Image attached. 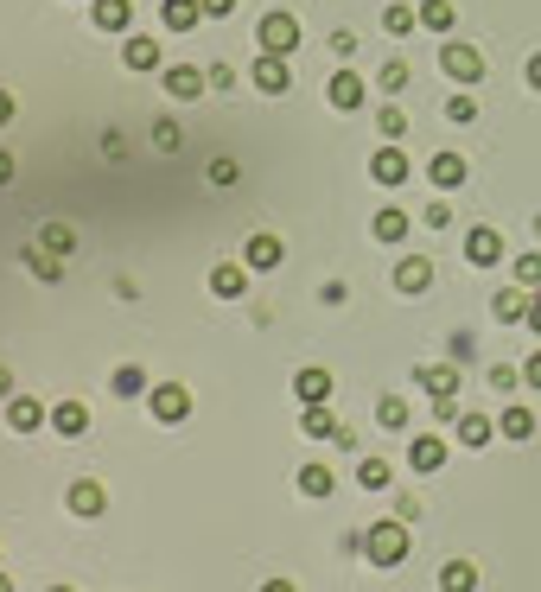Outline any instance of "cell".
Masks as SVG:
<instances>
[{
  "label": "cell",
  "instance_id": "cell-13",
  "mask_svg": "<svg viewBox=\"0 0 541 592\" xmlns=\"http://www.w3.org/2000/svg\"><path fill=\"white\" fill-rule=\"evenodd\" d=\"M408 465H414V472H446V440H440V433H414V440H408Z\"/></svg>",
  "mask_w": 541,
  "mask_h": 592
},
{
  "label": "cell",
  "instance_id": "cell-41",
  "mask_svg": "<svg viewBox=\"0 0 541 592\" xmlns=\"http://www.w3.org/2000/svg\"><path fill=\"white\" fill-rule=\"evenodd\" d=\"M446 121H459V128H465V121H478V96H471V90L446 96Z\"/></svg>",
  "mask_w": 541,
  "mask_h": 592
},
{
  "label": "cell",
  "instance_id": "cell-52",
  "mask_svg": "<svg viewBox=\"0 0 541 592\" xmlns=\"http://www.w3.org/2000/svg\"><path fill=\"white\" fill-rule=\"evenodd\" d=\"M13 115H20V102H13L7 90H0V128H7V121H13Z\"/></svg>",
  "mask_w": 541,
  "mask_h": 592
},
{
  "label": "cell",
  "instance_id": "cell-31",
  "mask_svg": "<svg viewBox=\"0 0 541 592\" xmlns=\"http://www.w3.org/2000/svg\"><path fill=\"white\" fill-rule=\"evenodd\" d=\"M39 249H51V255H77V230H71V223H45V230H39Z\"/></svg>",
  "mask_w": 541,
  "mask_h": 592
},
{
  "label": "cell",
  "instance_id": "cell-8",
  "mask_svg": "<svg viewBox=\"0 0 541 592\" xmlns=\"http://www.w3.org/2000/svg\"><path fill=\"white\" fill-rule=\"evenodd\" d=\"M408 172H414V166H408V153H401L395 141L370 153V179H376L382 191H395V185H408Z\"/></svg>",
  "mask_w": 541,
  "mask_h": 592
},
{
  "label": "cell",
  "instance_id": "cell-7",
  "mask_svg": "<svg viewBox=\"0 0 541 592\" xmlns=\"http://www.w3.org/2000/svg\"><path fill=\"white\" fill-rule=\"evenodd\" d=\"M414 382H421V395H433V402H459V363H421Z\"/></svg>",
  "mask_w": 541,
  "mask_h": 592
},
{
  "label": "cell",
  "instance_id": "cell-14",
  "mask_svg": "<svg viewBox=\"0 0 541 592\" xmlns=\"http://www.w3.org/2000/svg\"><path fill=\"white\" fill-rule=\"evenodd\" d=\"M325 96H331V109H338V115H357L363 109V77L357 71H338V77L325 83Z\"/></svg>",
  "mask_w": 541,
  "mask_h": 592
},
{
  "label": "cell",
  "instance_id": "cell-10",
  "mask_svg": "<svg viewBox=\"0 0 541 592\" xmlns=\"http://www.w3.org/2000/svg\"><path fill=\"white\" fill-rule=\"evenodd\" d=\"M64 510H71V516H83V522H96L102 510H109V491H102L96 478H77L71 491H64Z\"/></svg>",
  "mask_w": 541,
  "mask_h": 592
},
{
  "label": "cell",
  "instance_id": "cell-50",
  "mask_svg": "<svg viewBox=\"0 0 541 592\" xmlns=\"http://www.w3.org/2000/svg\"><path fill=\"white\" fill-rule=\"evenodd\" d=\"M522 325H529V332L541 338V293H529V319H522Z\"/></svg>",
  "mask_w": 541,
  "mask_h": 592
},
{
  "label": "cell",
  "instance_id": "cell-39",
  "mask_svg": "<svg viewBox=\"0 0 541 592\" xmlns=\"http://www.w3.org/2000/svg\"><path fill=\"white\" fill-rule=\"evenodd\" d=\"M376 90H382V96H401V90H408V64L389 58V64H382V77H376Z\"/></svg>",
  "mask_w": 541,
  "mask_h": 592
},
{
  "label": "cell",
  "instance_id": "cell-27",
  "mask_svg": "<svg viewBox=\"0 0 541 592\" xmlns=\"http://www.w3.org/2000/svg\"><path fill=\"white\" fill-rule=\"evenodd\" d=\"M300 433H306V440H331V433H338V414H331V402H306Z\"/></svg>",
  "mask_w": 541,
  "mask_h": 592
},
{
  "label": "cell",
  "instance_id": "cell-1",
  "mask_svg": "<svg viewBox=\"0 0 541 592\" xmlns=\"http://www.w3.org/2000/svg\"><path fill=\"white\" fill-rule=\"evenodd\" d=\"M363 561H370V567H401V561H408V522H401V516L370 522V529H363Z\"/></svg>",
  "mask_w": 541,
  "mask_h": 592
},
{
  "label": "cell",
  "instance_id": "cell-34",
  "mask_svg": "<svg viewBox=\"0 0 541 592\" xmlns=\"http://www.w3.org/2000/svg\"><path fill=\"white\" fill-rule=\"evenodd\" d=\"M376 134H382V141H401V134H408V115H401V102H382V109H376Z\"/></svg>",
  "mask_w": 541,
  "mask_h": 592
},
{
  "label": "cell",
  "instance_id": "cell-53",
  "mask_svg": "<svg viewBox=\"0 0 541 592\" xmlns=\"http://www.w3.org/2000/svg\"><path fill=\"white\" fill-rule=\"evenodd\" d=\"M0 185H13V153L0 147Z\"/></svg>",
  "mask_w": 541,
  "mask_h": 592
},
{
  "label": "cell",
  "instance_id": "cell-46",
  "mask_svg": "<svg viewBox=\"0 0 541 592\" xmlns=\"http://www.w3.org/2000/svg\"><path fill=\"white\" fill-rule=\"evenodd\" d=\"M516 382H522V370H510V363H497V370H491V389H503V395H510Z\"/></svg>",
  "mask_w": 541,
  "mask_h": 592
},
{
  "label": "cell",
  "instance_id": "cell-15",
  "mask_svg": "<svg viewBox=\"0 0 541 592\" xmlns=\"http://www.w3.org/2000/svg\"><path fill=\"white\" fill-rule=\"evenodd\" d=\"M370 236L389 242V249H401V242H408V211H401V204H382V211L370 217Z\"/></svg>",
  "mask_w": 541,
  "mask_h": 592
},
{
  "label": "cell",
  "instance_id": "cell-3",
  "mask_svg": "<svg viewBox=\"0 0 541 592\" xmlns=\"http://www.w3.org/2000/svg\"><path fill=\"white\" fill-rule=\"evenodd\" d=\"M440 71L452 77V83H484V45H465V39H452V45H440Z\"/></svg>",
  "mask_w": 541,
  "mask_h": 592
},
{
  "label": "cell",
  "instance_id": "cell-35",
  "mask_svg": "<svg viewBox=\"0 0 541 592\" xmlns=\"http://www.w3.org/2000/svg\"><path fill=\"white\" fill-rule=\"evenodd\" d=\"M357 484H363V491H389V484H395L389 459H363V465H357Z\"/></svg>",
  "mask_w": 541,
  "mask_h": 592
},
{
  "label": "cell",
  "instance_id": "cell-37",
  "mask_svg": "<svg viewBox=\"0 0 541 592\" xmlns=\"http://www.w3.org/2000/svg\"><path fill=\"white\" fill-rule=\"evenodd\" d=\"M382 26H389V39H408V32L421 26V13H414V7H401V0H395V7L382 13Z\"/></svg>",
  "mask_w": 541,
  "mask_h": 592
},
{
  "label": "cell",
  "instance_id": "cell-43",
  "mask_svg": "<svg viewBox=\"0 0 541 592\" xmlns=\"http://www.w3.org/2000/svg\"><path fill=\"white\" fill-rule=\"evenodd\" d=\"M421 223H427L433 236H440V230H452V204H446V198H440V204H427V211H421Z\"/></svg>",
  "mask_w": 541,
  "mask_h": 592
},
{
  "label": "cell",
  "instance_id": "cell-21",
  "mask_svg": "<svg viewBox=\"0 0 541 592\" xmlns=\"http://www.w3.org/2000/svg\"><path fill=\"white\" fill-rule=\"evenodd\" d=\"M491 319L497 325H522V319H529V287H503L491 300Z\"/></svg>",
  "mask_w": 541,
  "mask_h": 592
},
{
  "label": "cell",
  "instance_id": "cell-55",
  "mask_svg": "<svg viewBox=\"0 0 541 592\" xmlns=\"http://www.w3.org/2000/svg\"><path fill=\"white\" fill-rule=\"evenodd\" d=\"M0 395H13V370H0Z\"/></svg>",
  "mask_w": 541,
  "mask_h": 592
},
{
  "label": "cell",
  "instance_id": "cell-29",
  "mask_svg": "<svg viewBox=\"0 0 541 592\" xmlns=\"http://www.w3.org/2000/svg\"><path fill=\"white\" fill-rule=\"evenodd\" d=\"M109 389L121 395V402H134V395H147L153 382H147V370H141V363H121V370L109 376Z\"/></svg>",
  "mask_w": 541,
  "mask_h": 592
},
{
  "label": "cell",
  "instance_id": "cell-22",
  "mask_svg": "<svg viewBox=\"0 0 541 592\" xmlns=\"http://www.w3.org/2000/svg\"><path fill=\"white\" fill-rule=\"evenodd\" d=\"M51 427H58L64 440H83V433H90V408H83V402H58V408H51Z\"/></svg>",
  "mask_w": 541,
  "mask_h": 592
},
{
  "label": "cell",
  "instance_id": "cell-20",
  "mask_svg": "<svg viewBox=\"0 0 541 592\" xmlns=\"http://www.w3.org/2000/svg\"><path fill=\"white\" fill-rule=\"evenodd\" d=\"M45 421H51V414L32 402V395H7V427H13V433H39Z\"/></svg>",
  "mask_w": 541,
  "mask_h": 592
},
{
  "label": "cell",
  "instance_id": "cell-19",
  "mask_svg": "<svg viewBox=\"0 0 541 592\" xmlns=\"http://www.w3.org/2000/svg\"><path fill=\"white\" fill-rule=\"evenodd\" d=\"M121 64H128V71H160V39H147V32H128V45H121Z\"/></svg>",
  "mask_w": 541,
  "mask_h": 592
},
{
  "label": "cell",
  "instance_id": "cell-17",
  "mask_svg": "<svg viewBox=\"0 0 541 592\" xmlns=\"http://www.w3.org/2000/svg\"><path fill=\"white\" fill-rule=\"evenodd\" d=\"M96 32H128L134 26V0H90Z\"/></svg>",
  "mask_w": 541,
  "mask_h": 592
},
{
  "label": "cell",
  "instance_id": "cell-51",
  "mask_svg": "<svg viewBox=\"0 0 541 592\" xmlns=\"http://www.w3.org/2000/svg\"><path fill=\"white\" fill-rule=\"evenodd\" d=\"M522 77H529V90H541V51H535L529 64H522Z\"/></svg>",
  "mask_w": 541,
  "mask_h": 592
},
{
  "label": "cell",
  "instance_id": "cell-5",
  "mask_svg": "<svg viewBox=\"0 0 541 592\" xmlns=\"http://www.w3.org/2000/svg\"><path fill=\"white\" fill-rule=\"evenodd\" d=\"M287 261V242L274 236V230H255L249 242H242V268H255V274H268V268H281Z\"/></svg>",
  "mask_w": 541,
  "mask_h": 592
},
{
  "label": "cell",
  "instance_id": "cell-24",
  "mask_svg": "<svg viewBox=\"0 0 541 592\" xmlns=\"http://www.w3.org/2000/svg\"><path fill=\"white\" fill-rule=\"evenodd\" d=\"M160 20H166V32H191V26H204V0H166Z\"/></svg>",
  "mask_w": 541,
  "mask_h": 592
},
{
  "label": "cell",
  "instance_id": "cell-11",
  "mask_svg": "<svg viewBox=\"0 0 541 592\" xmlns=\"http://www.w3.org/2000/svg\"><path fill=\"white\" fill-rule=\"evenodd\" d=\"M471 179V166H465V153H452V147H440L427 160V185H440V191H459Z\"/></svg>",
  "mask_w": 541,
  "mask_h": 592
},
{
  "label": "cell",
  "instance_id": "cell-45",
  "mask_svg": "<svg viewBox=\"0 0 541 592\" xmlns=\"http://www.w3.org/2000/svg\"><path fill=\"white\" fill-rule=\"evenodd\" d=\"M102 153H109V160H128V141H121V128H102Z\"/></svg>",
  "mask_w": 541,
  "mask_h": 592
},
{
  "label": "cell",
  "instance_id": "cell-40",
  "mask_svg": "<svg viewBox=\"0 0 541 592\" xmlns=\"http://www.w3.org/2000/svg\"><path fill=\"white\" fill-rule=\"evenodd\" d=\"M26 268L39 274V281H58V274H64V268H58V255H51V249H39V242L26 249Z\"/></svg>",
  "mask_w": 541,
  "mask_h": 592
},
{
  "label": "cell",
  "instance_id": "cell-28",
  "mask_svg": "<svg viewBox=\"0 0 541 592\" xmlns=\"http://www.w3.org/2000/svg\"><path fill=\"white\" fill-rule=\"evenodd\" d=\"M293 395H300V402H331V370H319V363L300 370L293 376Z\"/></svg>",
  "mask_w": 541,
  "mask_h": 592
},
{
  "label": "cell",
  "instance_id": "cell-16",
  "mask_svg": "<svg viewBox=\"0 0 541 592\" xmlns=\"http://www.w3.org/2000/svg\"><path fill=\"white\" fill-rule=\"evenodd\" d=\"M211 293H217V300H242V293H249V268H242V261H217V268H211Z\"/></svg>",
  "mask_w": 541,
  "mask_h": 592
},
{
  "label": "cell",
  "instance_id": "cell-48",
  "mask_svg": "<svg viewBox=\"0 0 541 592\" xmlns=\"http://www.w3.org/2000/svg\"><path fill=\"white\" fill-rule=\"evenodd\" d=\"M236 13V0H204V20H230Z\"/></svg>",
  "mask_w": 541,
  "mask_h": 592
},
{
  "label": "cell",
  "instance_id": "cell-6",
  "mask_svg": "<svg viewBox=\"0 0 541 592\" xmlns=\"http://www.w3.org/2000/svg\"><path fill=\"white\" fill-rule=\"evenodd\" d=\"M160 90L179 96V102H198L204 90H211V77H204L198 64H166V71H160Z\"/></svg>",
  "mask_w": 541,
  "mask_h": 592
},
{
  "label": "cell",
  "instance_id": "cell-47",
  "mask_svg": "<svg viewBox=\"0 0 541 592\" xmlns=\"http://www.w3.org/2000/svg\"><path fill=\"white\" fill-rule=\"evenodd\" d=\"M325 45H331V51H338V58H351V51H357V32H344V26H338V32H331V39H325Z\"/></svg>",
  "mask_w": 541,
  "mask_h": 592
},
{
  "label": "cell",
  "instance_id": "cell-44",
  "mask_svg": "<svg viewBox=\"0 0 541 592\" xmlns=\"http://www.w3.org/2000/svg\"><path fill=\"white\" fill-rule=\"evenodd\" d=\"M204 77H211V90H217V96H230V90H236V64H211Z\"/></svg>",
  "mask_w": 541,
  "mask_h": 592
},
{
  "label": "cell",
  "instance_id": "cell-36",
  "mask_svg": "<svg viewBox=\"0 0 541 592\" xmlns=\"http://www.w3.org/2000/svg\"><path fill=\"white\" fill-rule=\"evenodd\" d=\"M153 147H160V153H185V128L172 115H160V121H153Z\"/></svg>",
  "mask_w": 541,
  "mask_h": 592
},
{
  "label": "cell",
  "instance_id": "cell-25",
  "mask_svg": "<svg viewBox=\"0 0 541 592\" xmlns=\"http://www.w3.org/2000/svg\"><path fill=\"white\" fill-rule=\"evenodd\" d=\"M497 433H503V440H535V408L510 402V408L497 414Z\"/></svg>",
  "mask_w": 541,
  "mask_h": 592
},
{
  "label": "cell",
  "instance_id": "cell-57",
  "mask_svg": "<svg viewBox=\"0 0 541 592\" xmlns=\"http://www.w3.org/2000/svg\"><path fill=\"white\" fill-rule=\"evenodd\" d=\"M535 236H541V211H535Z\"/></svg>",
  "mask_w": 541,
  "mask_h": 592
},
{
  "label": "cell",
  "instance_id": "cell-54",
  "mask_svg": "<svg viewBox=\"0 0 541 592\" xmlns=\"http://www.w3.org/2000/svg\"><path fill=\"white\" fill-rule=\"evenodd\" d=\"M261 592H300V586H293V580H268V586H261Z\"/></svg>",
  "mask_w": 541,
  "mask_h": 592
},
{
  "label": "cell",
  "instance_id": "cell-9",
  "mask_svg": "<svg viewBox=\"0 0 541 592\" xmlns=\"http://www.w3.org/2000/svg\"><path fill=\"white\" fill-rule=\"evenodd\" d=\"M249 83H255L261 96H287V90H293V71H287V58L261 51V58H255V71H249Z\"/></svg>",
  "mask_w": 541,
  "mask_h": 592
},
{
  "label": "cell",
  "instance_id": "cell-42",
  "mask_svg": "<svg viewBox=\"0 0 541 592\" xmlns=\"http://www.w3.org/2000/svg\"><path fill=\"white\" fill-rule=\"evenodd\" d=\"M236 179H242V166L230 160V153H217V160H211V185H223V191H230Z\"/></svg>",
  "mask_w": 541,
  "mask_h": 592
},
{
  "label": "cell",
  "instance_id": "cell-2",
  "mask_svg": "<svg viewBox=\"0 0 541 592\" xmlns=\"http://www.w3.org/2000/svg\"><path fill=\"white\" fill-rule=\"evenodd\" d=\"M255 45L261 51H274V58H293V51H300V20H293V13H261V26H255Z\"/></svg>",
  "mask_w": 541,
  "mask_h": 592
},
{
  "label": "cell",
  "instance_id": "cell-56",
  "mask_svg": "<svg viewBox=\"0 0 541 592\" xmlns=\"http://www.w3.org/2000/svg\"><path fill=\"white\" fill-rule=\"evenodd\" d=\"M0 592H13V580H7V573H0Z\"/></svg>",
  "mask_w": 541,
  "mask_h": 592
},
{
  "label": "cell",
  "instance_id": "cell-49",
  "mask_svg": "<svg viewBox=\"0 0 541 592\" xmlns=\"http://www.w3.org/2000/svg\"><path fill=\"white\" fill-rule=\"evenodd\" d=\"M522 382H529V389H535V395H541V351H535V357H529V363H522Z\"/></svg>",
  "mask_w": 541,
  "mask_h": 592
},
{
  "label": "cell",
  "instance_id": "cell-23",
  "mask_svg": "<svg viewBox=\"0 0 541 592\" xmlns=\"http://www.w3.org/2000/svg\"><path fill=\"white\" fill-rule=\"evenodd\" d=\"M491 440H497V421H491V414H459V446L484 452Z\"/></svg>",
  "mask_w": 541,
  "mask_h": 592
},
{
  "label": "cell",
  "instance_id": "cell-33",
  "mask_svg": "<svg viewBox=\"0 0 541 592\" xmlns=\"http://www.w3.org/2000/svg\"><path fill=\"white\" fill-rule=\"evenodd\" d=\"M414 13H421V26H427V32H452V26H459V13H452V0H421Z\"/></svg>",
  "mask_w": 541,
  "mask_h": 592
},
{
  "label": "cell",
  "instance_id": "cell-32",
  "mask_svg": "<svg viewBox=\"0 0 541 592\" xmlns=\"http://www.w3.org/2000/svg\"><path fill=\"white\" fill-rule=\"evenodd\" d=\"M376 427L382 433H408V402H401V395H382V402H376Z\"/></svg>",
  "mask_w": 541,
  "mask_h": 592
},
{
  "label": "cell",
  "instance_id": "cell-30",
  "mask_svg": "<svg viewBox=\"0 0 541 592\" xmlns=\"http://www.w3.org/2000/svg\"><path fill=\"white\" fill-rule=\"evenodd\" d=\"M440 592H478V567H471V561H446L440 567Z\"/></svg>",
  "mask_w": 541,
  "mask_h": 592
},
{
  "label": "cell",
  "instance_id": "cell-12",
  "mask_svg": "<svg viewBox=\"0 0 541 592\" xmlns=\"http://www.w3.org/2000/svg\"><path fill=\"white\" fill-rule=\"evenodd\" d=\"M465 261H471V268H497V261H503V236L484 230V223H478V230H465Z\"/></svg>",
  "mask_w": 541,
  "mask_h": 592
},
{
  "label": "cell",
  "instance_id": "cell-18",
  "mask_svg": "<svg viewBox=\"0 0 541 592\" xmlns=\"http://www.w3.org/2000/svg\"><path fill=\"white\" fill-rule=\"evenodd\" d=\"M427 287H433V261H427V255H401L395 293H427Z\"/></svg>",
  "mask_w": 541,
  "mask_h": 592
},
{
  "label": "cell",
  "instance_id": "cell-38",
  "mask_svg": "<svg viewBox=\"0 0 541 592\" xmlns=\"http://www.w3.org/2000/svg\"><path fill=\"white\" fill-rule=\"evenodd\" d=\"M516 287H529V293H541V249H529V255H516Z\"/></svg>",
  "mask_w": 541,
  "mask_h": 592
},
{
  "label": "cell",
  "instance_id": "cell-26",
  "mask_svg": "<svg viewBox=\"0 0 541 592\" xmlns=\"http://www.w3.org/2000/svg\"><path fill=\"white\" fill-rule=\"evenodd\" d=\"M331 491H338V472H331L325 459L300 465V497H331Z\"/></svg>",
  "mask_w": 541,
  "mask_h": 592
},
{
  "label": "cell",
  "instance_id": "cell-4",
  "mask_svg": "<svg viewBox=\"0 0 541 592\" xmlns=\"http://www.w3.org/2000/svg\"><path fill=\"white\" fill-rule=\"evenodd\" d=\"M147 408H153V421H160V427H179V421H191V389H185V382H153Z\"/></svg>",
  "mask_w": 541,
  "mask_h": 592
},
{
  "label": "cell",
  "instance_id": "cell-58",
  "mask_svg": "<svg viewBox=\"0 0 541 592\" xmlns=\"http://www.w3.org/2000/svg\"><path fill=\"white\" fill-rule=\"evenodd\" d=\"M51 592H71V586H51Z\"/></svg>",
  "mask_w": 541,
  "mask_h": 592
}]
</instances>
